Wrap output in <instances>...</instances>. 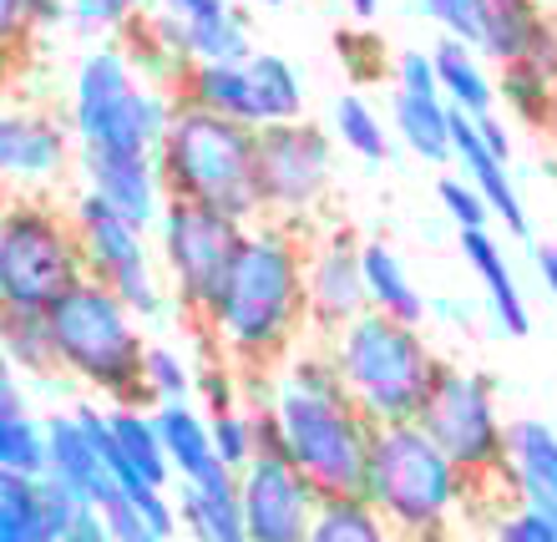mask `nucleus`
<instances>
[{
    "label": "nucleus",
    "instance_id": "c756f323",
    "mask_svg": "<svg viewBox=\"0 0 557 542\" xmlns=\"http://www.w3.org/2000/svg\"><path fill=\"white\" fill-rule=\"evenodd\" d=\"M391 122L406 137L421 162H446L451 158V102L446 97H421V91H400L391 97Z\"/></svg>",
    "mask_w": 557,
    "mask_h": 542
},
{
    "label": "nucleus",
    "instance_id": "aec40b11",
    "mask_svg": "<svg viewBox=\"0 0 557 542\" xmlns=\"http://www.w3.org/2000/svg\"><path fill=\"white\" fill-rule=\"evenodd\" d=\"M451 158L461 162V173H467L471 188L486 198L492 219H502V229H512V234H528V208H522V198H517L512 168L482 143L476 118L456 112V107H451Z\"/></svg>",
    "mask_w": 557,
    "mask_h": 542
},
{
    "label": "nucleus",
    "instance_id": "7c9ffc66",
    "mask_svg": "<svg viewBox=\"0 0 557 542\" xmlns=\"http://www.w3.org/2000/svg\"><path fill=\"white\" fill-rule=\"evenodd\" d=\"M0 350H5V370H15V375H51V370H61L46 315L0 309Z\"/></svg>",
    "mask_w": 557,
    "mask_h": 542
},
{
    "label": "nucleus",
    "instance_id": "c03bdc74",
    "mask_svg": "<svg viewBox=\"0 0 557 542\" xmlns=\"http://www.w3.org/2000/svg\"><path fill=\"white\" fill-rule=\"evenodd\" d=\"M396 87L400 91H421V97H441V76L431 51H400L396 57Z\"/></svg>",
    "mask_w": 557,
    "mask_h": 542
},
{
    "label": "nucleus",
    "instance_id": "f704fd0d",
    "mask_svg": "<svg viewBox=\"0 0 557 542\" xmlns=\"http://www.w3.org/2000/svg\"><path fill=\"white\" fill-rule=\"evenodd\" d=\"M198 391V375L188 370V360L168 345H147V366H143V396L152 406H183Z\"/></svg>",
    "mask_w": 557,
    "mask_h": 542
},
{
    "label": "nucleus",
    "instance_id": "bb28decb",
    "mask_svg": "<svg viewBox=\"0 0 557 542\" xmlns=\"http://www.w3.org/2000/svg\"><path fill=\"white\" fill-rule=\"evenodd\" d=\"M507 482L522 502H557V431L547 421L507 426Z\"/></svg>",
    "mask_w": 557,
    "mask_h": 542
},
{
    "label": "nucleus",
    "instance_id": "a18cd8bd",
    "mask_svg": "<svg viewBox=\"0 0 557 542\" xmlns=\"http://www.w3.org/2000/svg\"><path fill=\"white\" fill-rule=\"evenodd\" d=\"M476 133H482V143L497 152L502 162H512V137H507V127H502L497 112H486V118H476Z\"/></svg>",
    "mask_w": 557,
    "mask_h": 542
},
{
    "label": "nucleus",
    "instance_id": "7ed1b4c3",
    "mask_svg": "<svg viewBox=\"0 0 557 542\" xmlns=\"http://www.w3.org/2000/svg\"><path fill=\"white\" fill-rule=\"evenodd\" d=\"M471 477L425 436L416 421L375 426L366 471V502L411 542L456 538V517L471 497Z\"/></svg>",
    "mask_w": 557,
    "mask_h": 542
},
{
    "label": "nucleus",
    "instance_id": "a878e982",
    "mask_svg": "<svg viewBox=\"0 0 557 542\" xmlns=\"http://www.w3.org/2000/svg\"><path fill=\"white\" fill-rule=\"evenodd\" d=\"M461 254H467L471 274L482 279V290H486V299H492V315H497L502 335L522 340L532 330V315H528V299H522V290H517L512 264L502 259V244L486 234V229H467V234H461Z\"/></svg>",
    "mask_w": 557,
    "mask_h": 542
},
{
    "label": "nucleus",
    "instance_id": "f03ea898",
    "mask_svg": "<svg viewBox=\"0 0 557 542\" xmlns=\"http://www.w3.org/2000/svg\"><path fill=\"white\" fill-rule=\"evenodd\" d=\"M162 193L183 204L219 208L238 223L264 213L259 204V133L193 102L173 107V122L158 143Z\"/></svg>",
    "mask_w": 557,
    "mask_h": 542
},
{
    "label": "nucleus",
    "instance_id": "6ab92c4d",
    "mask_svg": "<svg viewBox=\"0 0 557 542\" xmlns=\"http://www.w3.org/2000/svg\"><path fill=\"white\" fill-rule=\"evenodd\" d=\"M66 158H72V137L57 118L46 112H26L15 107L0 118V173L11 183H51V177L66 173Z\"/></svg>",
    "mask_w": 557,
    "mask_h": 542
},
{
    "label": "nucleus",
    "instance_id": "4c0bfd02",
    "mask_svg": "<svg viewBox=\"0 0 557 542\" xmlns=\"http://www.w3.org/2000/svg\"><path fill=\"white\" fill-rule=\"evenodd\" d=\"M486 538L492 542H557V517L547 513V507L517 502V507H502V513L486 522Z\"/></svg>",
    "mask_w": 557,
    "mask_h": 542
},
{
    "label": "nucleus",
    "instance_id": "20e7f679",
    "mask_svg": "<svg viewBox=\"0 0 557 542\" xmlns=\"http://www.w3.org/2000/svg\"><path fill=\"white\" fill-rule=\"evenodd\" d=\"M335 355L350 401L370 416V426H406L421 421L425 401L436 391L441 360L421 340L416 324H400L391 315H360L339 335L324 340Z\"/></svg>",
    "mask_w": 557,
    "mask_h": 542
},
{
    "label": "nucleus",
    "instance_id": "4468645a",
    "mask_svg": "<svg viewBox=\"0 0 557 542\" xmlns=\"http://www.w3.org/2000/svg\"><path fill=\"white\" fill-rule=\"evenodd\" d=\"M238 502L253 542H309L320 492L289 456H253L238 471Z\"/></svg>",
    "mask_w": 557,
    "mask_h": 542
},
{
    "label": "nucleus",
    "instance_id": "f3484780",
    "mask_svg": "<svg viewBox=\"0 0 557 542\" xmlns=\"http://www.w3.org/2000/svg\"><path fill=\"white\" fill-rule=\"evenodd\" d=\"M87 502L51 477L0 471V542H66Z\"/></svg>",
    "mask_w": 557,
    "mask_h": 542
},
{
    "label": "nucleus",
    "instance_id": "412c9836",
    "mask_svg": "<svg viewBox=\"0 0 557 542\" xmlns=\"http://www.w3.org/2000/svg\"><path fill=\"white\" fill-rule=\"evenodd\" d=\"M46 446H51L46 477L61 482L72 497L87 502V507H97V502L117 486L112 471H107V461H102V452H97V441H91V431L76 421V410H57V416L46 421Z\"/></svg>",
    "mask_w": 557,
    "mask_h": 542
},
{
    "label": "nucleus",
    "instance_id": "49530a36",
    "mask_svg": "<svg viewBox=\"0 0 557 542\" xmlns=\"http://www.w3.org/2000/svg\"><path fill=\"white\" fill-rule=\"evenodd\" d=\"M537 259V274H543V284H547V294L557 299V244H543V249L532 254Z\"/></svg>",
    "mask_w": 557,
    "mask_h": 542
},
{
    "label": "nucleus",
    "instance_id": "0eeeda50",
    "mask_svg": "<svg viewBox=\"0 0 557 542\" xmlns=\"http://www.w3.org/2000/svg\"><path fill=\"white\" fill-rule=\"evenodd\" d=\"M168 97L147 87L133 72V57L117 46H97L76 66L72 87V133L87 147H117V152H158L168 122H173Z\"/></svg>",
    "mask_w": 557,
    "mask_h": 542
},
{
    "label": "nucleus",
    "instance_id": "5701e85b",
    "mask_svg": "<svg viewBox=\"0 0 557 542\" xmlns=\"http://www.w3.org/2000/svg\"><path fill=\"white\" fill-rule=\"evenodd\" d=\"M177 102H193V107H203V112H219V118H228V122H244L253 133L264 127L249 61H238V66H188L183 82H177Z\"/></svg>",
    "mask_w": 557,
    "mask_h": 542
},
{
    "label": "nucleus",
    "instance_id": "2f4dec72",
    "mask_svg": "<svg viewBox=\"0 0 557 542\" xmlns=\"http://www.w3.org/2000/svg\"><path fill=\"white\" fill-rule=\"evenodd\" d=\"M309 542H411V538H400L381 517V507H370L366 497H320Z\"/></svg>",
    "mask_w": 557,
    "mask_h": 542
},
{
    "label": "nucleus",
    "instance_id": "4be33fe9",
    "mask_svg": "<svg viewBox=\"0 0 557 542\" xmlns=\"http://www.w3.org/2000/svg\"><path fill=\"white\" fill-rule=\"evenodd\" d=\"M158 431H162V446H168V461H173V477L183 486H208L219 477H228L219 446H213L208 410H193L188 401L183 406H158Z\"/></svg>",
    "mask_w": 557,
    "mask_h": 542
},
{
    "label": "nucleus",
    "instance_id": "423d86ee",
    "mask_svg": "<svg viewBox=\"0 0 557 542\" xmlns=\"http://www.w3.org/2000/svg\"><path fill=\"white\" fill-rule=\"evenodd\" d=\"M274 416L284 431V456L314 482L320 497H366L375 426L350 396H314L278 381L274 370Z\"/></svg>",
    "mask_w": 557,
    "mask_h": 542
},
{
    "label": "nucleus",
    "instance_id": "9b49d317",
    "mask_svg": "<svg viewBox=\"0 0 557 542\" xmlns=\"http://www.w3.org/2000/svg\"><path fill=\"white\" fill-rule=\"evenodd\" d=\"M335 177V143L314 122H274L259 127V204L269 223L305 219L320 208Z\"/></svg>",
    "mask_w": 557,
    "mask_h": 542
},
{
    "label": "nucleus",
    "instance_id": "37998d69",
    "mask_svg": "<svg viewBox=\"0 0 557 542\" xmlns=\"http://www.w3.org/2000/svg\"><path fill=\"white\" fill-rule=\"evenodd\" d=\"M147 0H76L72 15L82 30H112V26H127Z\"/></svg>",
    "mask_w": 557,
    "mask_h": 542
},
{
    "label": "nucleus",
    "instance_id": "ea45409f",
    "mask_svg": "<svg viewBox=\"0 0 557 542\" xmlns=\"http://www.w3.org/2000/svg\"><path fill=\"white\" fill-rule=\"evenodd\" d=\"M72 15V0H0V36L21 41L30 26H57Z\"/></svg>",
    "mask_w": 557,
    "mask_h": 542
},
{
    "label": "nucleus",
    "instance_id": "864d4df0",
    "mask_svg": "<svg viewBox=\"0 0 557 542\" xmlns=\"http://www.w3.org/2000/svg\"><path fill=\"white\" fill-rule=\"evenodd\" d=\"M72 5H76V0H72Z\"/></svg>",
    "mask_w": 557,
    "mask_h": 542
},
{
    "label": "nucleus",
    "instance_id": "58836bf2",
    "mask_svg": "<svg viewBox=\"0 0 557 542\" xmlns=\"http://www.w3.org/2000/svg\"><path fill=\"white\" fill-rule=\"evenodd\" d=\"M97 513H102L107 538L112 542H168V538H158V528H152L143 513H137V502L127 497L122 486H112V492L97 502Z\"/></svg>",
    "mask_w": 557,
    "mask_h": 542
},
{
    "label": "nucleus",
    "instance_id": "1a4fd4ad",
    "mask_svg": "<svg viewBox=\"0 0 557 542\" xmlns=\"http://www.w3.org/2000/svg\"><path fill=\"white\" fill-rule=\"evenodd\" d=\"M244 234H249V223L228 219L219 208L183 204V198H168V208H162L158 219L162 264L173 274L177 305L188 309L198 324L208 320V309L219 305L228 269H234L238 249H244Z\"/></svg>",
    "mask_w": 557,
    "mask_h": 542
},
{
    "label": "nucleus",
    "instance_id": "cd10ccee",
    "mask_svg": "<svg viewBox=\"0 0 557 542\" xmlns=\"http://www.w3.org/2000/svg\"><path fill=\"white\" fill-rule=\"evenodd\" d=\"M360 269H366L370 309L421 330L425 324V294L411 284V274H406V264L396 259V249L381 244V238H366V244H360Z\"/></svg>",
    "mask_w": 557,
    "mask_h": 542
},
{
    "label": "nucleus",
    "instance_id": "de8ad7c7",
    "mask_svg": "<svg viewBox=\"0 0 557 542\" xmlns=\"http://www.w3.org/2000/svg\"><path fill=\"white\" fill-rule=\"evenodd\" d=\"M375 5H381V0H350V11L360 15V21H370V15H375Z\"/></svg>",
    "mask_w": 557,
    "mask_h": 542
},
{
    "label": "nucleus",
    "instance_id": "79ce46f5",
    "mask_svg": "<svg viewBox=\"0 0 557 542\" xmlns=\"http://www.w3.org/2000/svg\"><path fill=\"white\" fill-rule=\"evenodd\" d=\"M421 5L446 36L476 46V36H482V5L476 0H421Z\"/></svg>",
    "mask_w": 557,
    "mask_h": 542
},
{
    "label": "nucleus",
    "instance_id": "8fccbe9b",
    "mask_svg": "<svg viewBox=\"0 0 557 542\" xmlns=\"http://www.w3.org/2000/svg\"><path fill=\"white\" fill-rule=\"evenodd\" d=\"M532 507H547V513H553V517H557V502H532Z\"/></svg>",
    "mask_w": 557,
    "mask_h": 542
},
{
    "label": "nucleus",
    "instance_id": "ddd939ff",
    "mask_svg": "<svg viewBox=\"0 0 557 542\" xmlns=\"http://www.w3.org/2000/svg\"><path fill=\"white\" fill-rule=\"evenodd\" d=\"M360 244L366 238H355L350 229H324L314 238L305 234V309H309V330L320 340L339 335L345 324L370 315Z\"/></svg>",
    "mask_w": 557,
    "mask_h": 542
},
{
    "label": "nucleus",
    "instance_id": "a19ab883",
    "mask_svg": "<svg viewBox=\"0 0 557 542\" xmlns=\"http://www.w3.org/2000/svg\"><path fill=\"white\" fill-rule=\"evenodd\" d=\"M436 198L446 204V213H451V223L461 229V234H467V229H486V219H492L486 198L471 188L467 177H441V183H436Z\"/></svg>",
    "mask_w": 557,
    "mask_h": 542
},
{
    "label": "nucleus",
    "instance_id": "9d476101",
    "mask_svg": "<svg viewBox=\"0 0 557 542\" xmlns=\"http://www.w3.org/2000/svg\"><path fill=\"white\" fill-rule=\"evenodd\" d=\"M416 426H421L425 436L436 441L441 452L451 456L476 486L507 471V426H502V416H497V385L486 381L482 370L441 366L436 391H431V401H425Z\"/></svg>",
    "mask_w": 557,
    "mask_h": 542
},
{
    "label": "nucleus",
    "instance_id": "dca6fc26",
    "mask_svg": "<svg viewBox=\"0 0 557 542\" xmlns=\"http://www.w3.org/2000/svg\"><path fill=\"white\" fill-rule=\"evenodd\" d=\"M76 168L87 177V193H97L102 204H112L127 223L152 229L162 219V173L158 152H117V147H87L76 152Z\"/></svg>",
    "mask_w": 557,
    "mask_h": 542
},
{
    "label": "nucleus",
    "instance_id": "c9c22d12",
    "mask_svg": "<svg viewBox=\"0 0 557 542\" xmlns=\"http://www.w3.org/2000/svg\"><path fill=\"white\" fill-rule=\"evenodd\" d=\"M553 91L557 82L528 61H517V66H502V102L512 107L517 118L528 122H547V107H553Z\"/></svg>",
    "mask_w": 557,
    "mask_h": 542
},
{
    "label": "nucleus",
    "instance_id": "39448f33",
    "mask_svg": "<svg viewBox=\"0 0 557 542\" xmlns=\"http://www.w3.org/2000/svg\"><path fill=\"white\" fill-rule=\"evenodd\" d=\"M46 320H51V340H57V360L72 381L107 396L112 406H137L147 340L137 335V315L117 294L97 279H82L72 294H61L46 309Z\"/></svg>",
    "mask_w": 557,
    "mask_h": 542
},
{
    "label": "nucleus",
    "instance_id": "6e6552de",
    "mask_svg": "<svg viewBox=\"0 0 557 542\" xmlns=\"http://www.w3.org/2000/svg\"><path fill=\"white\" fill-rule=\"evenodd\" d=\"M87 279L76 223L57 208L21 198L0 219V309L46 315L61 294Z\"/></svg>",
    "mask_w": 557,
    "mask_h": 542
},
{
    "label": "nucleus",
    "instance_id": "a211bd4d",
    "mask_svg": "<svg viewBox=\"0 0 557 542\" xmlns=\"http://www.w3.org/2000/svg\"><path fill=\"white\" fill-rule=\"evenodd\" d=\"M476 5H482V36H476L482 57H492L497 66L528 61L557 82V36L532 0H476Z\"/></svg>",
    "mask_w": 557,
    "mask_h": 542
},
{
    "label": "nucleus",
    "instance_id": "3c124183",
    "mask_svg": "<svg viewBox=\"0 0 557 542\" xmlns=\"http://www.w3.org/2000/svg\"><path fill=\"white\" fill-rule=\"evenodd\" d=\"M446 542H492V538H446Z\"/></svg>",
    "mask_w": 557,
    "mask_h": 542
},
{
    "label": "nucleus",
    "instance_id": "b1692460",
    "mask_svg": "<svg viewBox=\"0 0 557 542\" xmlns=\"http://www.w3.org/2000/svg\"><path fill=\"white\" fill-rule=\"evenodd\" d=\"M177 517H183L188 542H253L249 522H244V502H238V471L208 486L177 482Z\"/></svg>",
    "mask_w": 557,
    "mask_h": 542
},
{
    "label": "nucleus",
    "instance_id": "2eb2a0df",
    "mask_svg": "<svg viewBox=\"0 0 557 542\" xmlns=\"http://www.w3.org/2000/svg\"><path fill=\"white\" fill-rule=\"evenodd\" d=\"M168 57H183L188 66H238L253 57L249 26L228 0H162V15L152 21Z\"/></svg>",
    "mask_w": 557,
    "mask_h": 542
},
{
    "label": "nucleus",
    "instance_id": "603ef678",
    "mask_svg": "<svg viewBox=\"0 0 557 542\" xmlns=\"http://www.w3.org/2000/svg\"><path fill=\"white\" fill-rule=\"evenodd\" d=\"M259 5H284V0H259Z\"/></svg>",
    "mask_w": 557,
    "mask_h": 542
},
{
    "label": "nucleus",
    "instance_id": "72a5a7b5",
    "mask_svg": "<svg viewBox=\"0 0 557 542\" xmlns=\"http://www.w3.org/2000/svg\"><path fill=\"white\" fill-rule=\"evenodd\" d=\"M330 133L350 147L355 158H366V162L391 158V133H385L381 112H375L366 97H355V91L350 97H335V107H330Z\"/></svg>",
    "mask_w": 557,
    "mask_h": 542
},
{
    "label": "nucleus",
    "instance_id": "f8f14e48",
    "mask_svg": "<svg viewBox=\"0 0 557 542\" xmlns=\"http://www.w3.org/2000/svg\"><path fill=\"white\" fill-rule=\"evenodd\" d=\"M72 223H76V238H82V254H87V279L107 284L137 320H158L168 309V299H162V284L152 274V264H147L143 229L122 219L112 204H102L97 193L76 198Z\"/></svg>",
    "mask_w": 557,
    "mask_h": 542
},
{
    "label": "nucleus",
    "instance_id": "c85d7f7f",
    "mask_svg": "<svg viewBox=\"0 0 557 542\" xmlns=\"http://www.w3.org/2000/svg\"><path fill=\"white\" fill-rule=\"evenodd\" d=\"M482 51L467 41H456V36H441L431 61H436V76H441V97L456 107V112H467V118H486V112H497V87H492V76L482 72Z\"/></svg>",
    "mask_w": 557,
    "mask_h": 542
},
{
    "label": "nucleus",
    "instance_id": "f257e3e1",
    "mask_svg": "<svg viewBox=\"0 0 557 542\" xmlns=\"http://www.w3.org/2000/svg\"><path fill=\"white\" fill-rule=\"evenodd\" d=\"M305 330V234L289 223H249L219 305L208 309L203 335L228 366L274 370Z\"/></svg>",
    "mask_w": 557,
    "mask_h": 542
},
{
    "label": "nucleus",
    "instance_id": "09e8293b",
    "mask_svg": "<svg viewBox=\"0 0 557 542\" xmlns=\"http://www.w3.org/2000/svg\"><path fill=\"white\" fill-rule=\"evenodd\" d=\"M543 127H547V137H553V147H557V91H553V107H547V122H543Z\"/></svg>",
    "mask_w": 557,
    "mask_h": 542
},
{
    "label": "nucleus",
    "instance_id": "393cba45",
    "mask_svg": "<svg viewBox=\"0 0 557 542\" xmlns=\"http://www.w3.org/2000/svg\"><path fill=\"white\" fill-rule=\"evenodd\" d=\"M51 446H46V421H36L26 406V391L15 385V370L0 375V471L11 477H46Z\"/></svg>",
    "mask_w": 557,
    "mask_h": 542
},
{
    "label": "nucleus",
    "instance_id": "473e14b6",
    "mask_svg": "<svg viewBox=\"0 0 557 542\" xmlns=\"http://www.w3.org/2000/svg\"><path fill=\"white\" fill-rule=\"evenodd\" d=\"M253 72V91H259V112H264V127L274 122H299L305 118V82L284 57L274 51H253L249 57Z\"/></svg>",
    "mask_w": 557,
    "mask_h": 542
},
{
    "label": "nucleus",
    "instance_id": "e433bc0d",
    "mask_svg": "<svg viewBox=\"0 0 557 542\" xmlns=\"http://www.w3.org/2000/svg\"><path fill=\"white\" fill-rule=\"evenodd\" d=\"M208 421H213V446H219V456H223V467H228V471H244L253 456H259V441H253V416L244 406L213 410Z\"/></svg>",
    "mask_w": 557,
    "mask_h": 542
}]
</instances>
